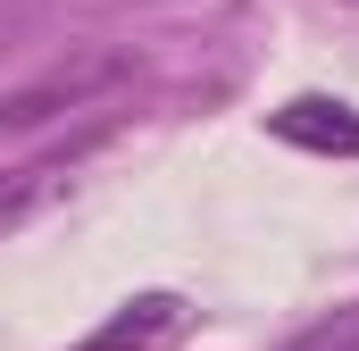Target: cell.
Segmentation results:
<instances>
[{
    "instance_id": "1",
    "label": "cell",
    "mask_w": 359,
    "mask_h": 351,
    "mask_svg": "<svg viewBox=\"0 0 359 351\" xmlns=\"http://www.w3.org/2000/svg\"><path fill=\"white\" fill-rule=\"evenodd\" d=\"M117 76H126V59L100 51V59H76V67H59V76H42V84H25V92H0V134H25V126H42V117L92 100V92H109Z\"/></svg>"
},
{
    "instance_id": "2",
    "label": "cell",
    "mask_w": 359,
    "mask_h": 351,
    "mask_svg": "<svg viewBox=\"0 0 359 351\" xmlns=\"http://www.w3.org/2000/svg\"><path fill=\"white\" fill-rule=\"evenodd\" d=\"M276 143H292V151H318V159H359V109L351 100H326V92H301V100H284L268 117Z\"/></svg>"
},
{
    "instance_id": "3",
    "label": "cell",
    "mask_w": 359,
    "mask_h": 351,
    "mask_svg": "<svg viewBox=\"0 0 359 351\" xmlns=\"http://www.w3.org/2000/svg\"><path fill=\"white\" fill-rule=\"evenodd\" d=\"M84 151H92V134L59 143V151H42V159H25V168H0V226H25V218H34L42 201H59Z\"/></svg>"
},
{
    "instance_id": "4",
    "label": "cell",
    "mask_w": 359,
    "mask_h": 351,
    "mask_svg": "<svg viewBox=\"0 0 359 351\" xmlns=\"http://www.w3.org/2000/svg\"><path fill=\"white\" fill-rule=\"evenodd\" d=\"M176 326H184L176 293H134V301H117V318H100L76 351H159Z\"/></svg>"
},
{
    "instance_id": "5",
    "label": "cell",
    "mask_w": 359,
    "mask_h": 351,
    "mask_svg": "<svg viewBox=\"0 0 359 351\" xmlns=\"http://www.w3.org/2000/svg\"><path fill=\"white\" fill-rule=\"evenodd\" d=\"M284 351H359V301H351V310H334V318H318L309 335H292Z\"/></svg>"
}]
</instances>
